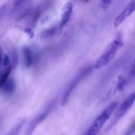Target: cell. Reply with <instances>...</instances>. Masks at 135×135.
Instances as JSON below:
<instances>
[{"instance_id": "6da1fadb", "label": "cell", "mask_w": 135, "mask_h": 135, "mask_svg": "<svg viewBox=\"0 0 135 135\" xmlns=\"http://www.w3.org/2000/svg\"><path fill=\"white\" fill-rule=\"evenodd\" d=\"M124 46L123 36L119 34L116 38L107 46L101 55L98 57L94 63L93 67L95 69H101L107 65L112 61L116 56L118 51Z\"/></svg>"}, {"instance_id": "7a4b0ae2", "label": "cell", "mask_w": 135, "mask_h": 135, "mask_svg": "<svg viewBox=\"0 0 135 135\" xmlns=\"http://www.w3.org/2000/svg\"><path fill=\"white\" fill-rule=\"evenodd\" d=\"M117 106L118 102H114L110 104L94 120L90 127L86 133V135H97L105 123L109 119Z\"/></svg>"}, {"instance_id": "3957f363", "label": "cell", "mask_w": 135, "mask_h": 135, "mask_svg": "<svg viewBox=\"0 0 135 135\" xmlns=\"http://www.w3.org/2000/svg\"><path fill=\"white\" fill-rule=\"evenodd\" d=\"M135 102V91L132 92L127 98L124 100V101L122 102V104L119 105L118 109H116V112L114 113L113 116L111 118V121H110L109 123L105 129V131H110L114 125L127 113L130 109V108L132 106L134 102Z\"/></svg>"}, {"instance_id": "277c9868", "label": "cell", "mask_w": 135, "mask_h": 135, "mask_svg": "<svg viewBox=\"0 0 135 135\" xmlns=\"http://www.w3.org/2000/svg\"><path fill=\"white\" fill-rule=\"evenodd\" d=\"M91 70H92V67H88L87 68H85L84 69L82 70V71L79 73L74 79L71 80V81L69 83L68 85L66 88L65 90L64 91V93L62 94V98H61L60 100V104L61 105L64 106L67 104L68 102L69 99H70V95H71L72 91L75 89L77 87V86L82 81L83 79H84L89 74L91 73Z\"/></svg>"}, {"instance_id": "5b68a950", "label": "cell", "mask_w": 135, "mask_h": 135, "mask_svg": "<svg viewBox=\"0 0 135 135\" xmlns=\"http://www.w3.org/2000/svg\"><path fill=\"white\" fill-rule=\"evenodd\" d=\"M135 11V1H131L118 15L114 21V26L117 28Z\"/></svg>"}, {"instance_id": "8992f818", "label": "cell", "mask_w": 135, "mask_h": 135, "mask_svg": "<svg viewBox=\"0 0 135 135\" xmlns=\"http://www.w3.org/2000/svg\"><path fill=\"white\" fill-rule=\"evenodd\" d=\"M49 111H50L49 109H47V110L44 111L42 113H40L39 114L37 115L28 124L23 135H33L34 130L38 127V125H40L47 117Z\"/></svg>"}, {"instance_id": "52a82bcc", "label": "cell", "mask_w": 135, "mask_h": 135, "mask_svg": "<svg viewBox=\"0 0 135 135\" xmlns=\"http://www.w3.org/2000/svg\"><path fill=\"white\" fill-rule=\"evenodd\" d=\"M73 3L71 1H68L63 6L61 13L60 21L59 28H62L69 22L72 15Z\"/></svg>"}, {"instance_id": "ba28073f", "label": "cell", "mask_w": 135, "mask_h": 135, "mask_svg": "<svg viewBox=\"0 0 135 135\" xmlns=\"http://www.w3.org/2000/svg\"><path fill=\"white\" fill-rule=\"evenodd\" d=\"M25 122H26V119H22L19 121L5 135H18L25 125Z\"/></svg>"}, {"instance_id": "9c48e42d", "label": "cell", "mask_w": 135, "mask_h": 135, "mask_svg": "<svg viewBox=\"0 0 135 135\" xmlns=\"http://www.w3.org/2000/svg\"><path fill=\"white\" fill-rule=\"evenodd\" d=\"M23 57L25 65L26 67H30L33 62L31 51L28 47H25L23 48Z\"/></svg>"}, {"instance_id": "30bf717a", "label": "cell", "mask_w": 135, "mask_h": 135, "mask_svg": "<svg viewBox=\"0 0 135 135\" xmlns=\"http://www.w3.org/2000/svg\"><path fill=\"white\" fill-rule=\"evenodd\" d=\"M3 88L5 93L13 94L15 90V83L12 79H8Z\"/></svg>"}, {"instance_id": "8fae6325", "label": "cell", "mask_w": 135, "mask_h": 135, "mask_svg": "<svg viewBox=\"0 0 135 135\" xmlns=\"http://www.w3.org/2000/svg\"><path fill=\"white\" fill-rule=\"evenodd\" d=\"M11 69V66L8 67V68L5 70V72L3 73V74L1 75V77H0V88H3V87L4 86V85L5 84V83H6L7 81L8 80V78H9V75H10Z\"/></svg>"}, {"instance_id": "7c38bea8", "label": "cell", "mask_w": 135, "mask_h": 135, "mask_svg": "<svg viewBox=\"0 0 135 135\" xmlns=\"http://www.w3.org/2000/svg\"><path fill=\"white\" fill-rule=\"evenodd\" d=\"M127 83V80L124 78L123 76H119V80H118L117 85H116V89L118 90H122L123 88H124V86H126Z\"/></svg>"}, {"instance_id": "4fadbf2b", "label": "cell", "mask_w": 135, "mask_h": 135, "mask_svg": "<svg viewBox=\"0 0 135 135\" xmlns=\"http://www.w3.org/2000/svg\"><path fill=\"white\" fill-rule=\"evenodd\" d=\"M135 133V121L130 125L123 135H132Z\"/></svg>"}, {"instance_id": "5bb4252c", "label": "cell", "mask_w": 135, "mask_h": 135, "mask_svg": "<svg viewBox=\"0 0 135 135\" xmlns=\"http://www.w3.org/2000/svg\"><path fill=\"white\" fill-rule=\"evenodd\" d=\"M56 32V28H49L48 30H46V31H44L42 32V36L43 37H48V36H50L53 35L54 33Z\"/></svg>"}, {"instance_id": "9a60e30c", "label": "cell", "mask_w": 135, "mask_h": 135, "mask_svg": "<svg viewBox=\"0 0 135 135\" xmlns=\"http://www.w3.org/2000/svg\"><path fill=\"white\" fill-rule=\"evenodd\" d=\"M7 11V4L3 5L2 6L0 7V21L3 17V16L5 15Z\"/></svg>"}, {"instance_id": "2e32d148", "label": "cell", "mask_w": 135, "mask_h": 135, "mask_svg": "<svg viewBox=\"0 0 135 135\" xmlns=\"http://www.w3.org/2000/svg\"><path fill=\"white\" fill-rule=\"evenodd\" d=\"M129 75L130 76H132V77L135 76V55L134 57L133 60H132V65H131L130 69Z\"/></svg>"}, {"instance_id": "e0dca14e", "label": "cell", "mask_w": 135, "mask_h": 135, "mask_svg": "<svg viewBox=\"0 0 135 135\" xmlns=\"http://www.w3.org/2000/svg\"><path fill=\"white\" fill-rule=\"evenodd\" d=\"M9 62H10V59H9V57L8 56V55L5 54L4 56L3 57V61L2 63L3 66H7L9 65Z\"/></svg>"}, {"instance_id": "ac0fdd59", "label": "cell", "mask_w": 135, "mask_h": 135, "mask_svg": "<svg viewBox=\"0 0 135 135\" xmlns=\"http://www.w3.org/2000/svg\"><path fill=\"white\" fill-rule=\"evenodd\" d=\"M3 61V50L2 47L0 46V66H1V63H2Z\"/></svg>"}, {"instance_id": "d6986e66", "label": "cell", "mask_w": 135, "mask_h": 135, "mask_svg": "<svg viewBox=\"0 0 135 135\" xmlns=\"http://www.w3.org/2000/svg\"><path fill=\"white\" fill-rule=\"evenodd\" d=\"M22 2V1H13V4H14L15 5H18L19 4L21 3Z\"/></svg>"}, {"instance_id": "ffe728a7", "label": "cell", "mask_w": 135, "mask_h": 135, "mask_svg": "<svg viewBox=\"0 0 135 135\" xmlns=\"http://www.w3.org/2000/svg\"><path fill=\"white\" fill-rule=\"evenodd\" d=\"M84 135H86V133H85V134Z\"/></svg>"}, {"instance_id": "44dd1931", "label": "cell", "mask_w": 135, "mask_h": 135, "mask_svg": "<svg viewBox=\"0 0 135 135\" xmlns=\"http://www.w3.org/2000/svg\"><path fill=\"white\" fill-rule=\"evenodd\" d=\"M62 135H64V134H62Z\"/></svg>"}]
</instances>
